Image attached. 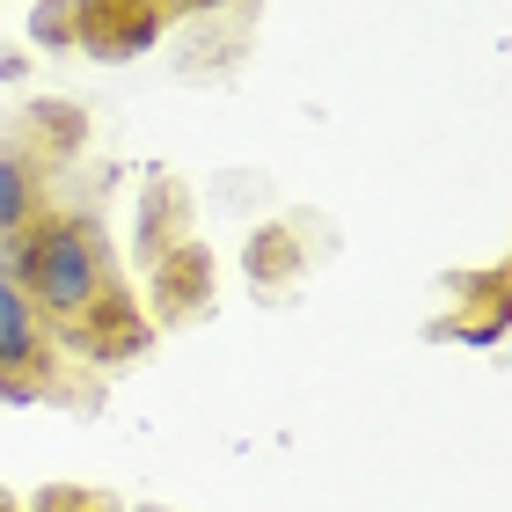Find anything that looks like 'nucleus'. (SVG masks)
Returning a JSON list of instances; mask_svg holds the SVG:
<instances>
[{
	"mask_svg": "<svg viewBox=\"0 0 512 512\" xmlns=\"http://www.w3.org/2000/svg\"><path fill=\"white\" fill-rule=\"evenodd\" d=\"M0 271L22 286V300L37 308L52 344L118 286V264H110V242H103L96 213H52V205L22 235L0 242Z\"/></svg>",
	"mask_w": 512,
	"mask_h": 512,
	"instance_id": "f257e3e1",
	"label": "nucleus"
},
{
	"mask_svg": "<svg viewBox=\"0 0 512 512\" xmlns=\"http://www.w3.org/2000/svg\"><path fill=\"white\" fill-rule=\"evenodd\" d=\"M59 395V344L44 337L37 308L0 271V403H44Z\"/></svg>",
	"mask_w": 512,
	"mask_h": 512,
	"instance_id": "f03ea898",
	"label": "nucleus"
},
{
	"mask_svg": "<svg viewBox=\"0 0 512 512\" xmlns=\"http://www.w3.org/2000/svg\"><path fill=\"white\" fill-rule=\"evenodd\" d=\"M154 344V322H147V308L125 293V286H110L96 308H88L74 330L59 337V352H74V359H88V366H125V359H139Z\"/></svg>",
	"mask_w": 512,
	"mask_h": 512,
	"instance_id": "7ed1b4c3",
	"label": "nucleus"
},
{
	"mask_svg": "<svg viewBox=\"0 0 512 512\" xmlns=\"http://www.w3.org/2000/svg\"><path fill=\"white\" fill-rule=\"evenodd\" d=\"M154 330H183V322H198L213 308V286H220V264L205 242H176L169 256H154Z\"/></svg>",
	"mask_w": 512,
	"mask_h": 512,
	"instance_id": "20e7f679",
	"label": "nucleus"
},
{
	"mask_svg": "<svg viewBox=\"0 0 512 512\" xmlns=\"http://www.w3.org/2000/svg\"><path fill=\"white\" fill-rule=\"evenodd\" d=\"M161 37L154 0H74V52L88 59H139Z\"/></svg>",
	"mask_w": 512,
	"mask_h": 512,
	"instance_id": "39448f33",
	"label": "nucleus"
},
{
	"mask_svg": "<svg viewBox=\"0 0 512 512\" xmlns=\"http://www.w3.org/2000/svg\"><path fill=\"white\" fill-rule=\"evenodd\" d=\"M81 139H88V118H81V103H30V110H22V132H15V147L30 154L44 176H52L59 161H74V154H81Z\"/></svg>",
	"mask_w": 512,
	"mask_h": 512,
	"instance_id": "423d86ee",
	"label": "nucleus"
},
{
	"mask_svg": "<svg viewBox=\"0 0 512 512\" xmlns=\"http://www.w3.org/2000/svg\"><path fill=\"white\" fill-rule=\"evenodd\" d=\"M44 183L52 176H44L22 147H0V242L22 235V227L44 213Z\"/></svg>",
	"mask_w": 512,
	"mask_h": 512,
	"instance_id": "0eeeda50",
	"label": "nucleus"
},
{
	"mask_svg": "<svg viewBox=\"0 0 512 512\" xmlns=\"http://www.w3.org/2000/svg\"><path fill=\"white\" fill-rule=\"evenodd\" d=\"M300 227H286V220H271V227H256L249 235V249H242V271H249V286H264V293H278L286 278L300 271Z\"/></svg>",
	"mask_w": 512,
	"mask_h": 512,
	"instance_id": "6e6552de",
	"label": "nucleus"
},
{
	"mask_svg": "<svg viewBox=\"0 0 512 512\" xmlns=\"http://www.w3.org/2000/svg\"><path fill=\"white\" fill-rule=\"evenodd\" d=\"M176 242H191V198L176 191V183H154L147 205H139V256H169Z\"/></svg>",
	"mask_w": 512,
	"mask_h": 512,
	"instance_id": "1a4fd4ad",
	"label": "nucleus"
},
{
	"mask_svg": "<svg viewBox=\"0 0 512 512\" xmlns=\"http://www.w3.org/2000/svg\"><path fill=\"white\" fill-rule=\"evenodd\" d=\"M30 37H37V44H74V0L37 8V15H30Z\"/></svg>",
	"mask_w": 512,
	"mask_h": 512,
	"instance_id": "9d476101",
	"label": "nucleus"
},
{
	"mask_svg": "<svg viewBox=\"0 0 512 512\" xmlns=\"http://www.w3.org/2000/svg\"><path fill=\"white\" fill-rule=\"evenodd\" d=\"M154 8H161V22H169V15H213V8H227V0H154Z\"/></svg>",
	"mask_w": 512,
	"mask_h": 512,
	"instance_id": "9b49d317",
	"label": "nucleus"
},
{
	"mask_svg": "<svg viewBox=\"0 0 512 512\" xmlns=\"http://www.w3.org/2000/svg\"><path fill=\"white\" fill-rule=\"evenodd\" d=\"M0 512H15V498H8V491H0Z\"/></svg>",
	"mask_w": 512,
	"mask_h": 512,
	"instance_id": "f8f14e48",
	"label": "nucleus"
}]
</instances>
